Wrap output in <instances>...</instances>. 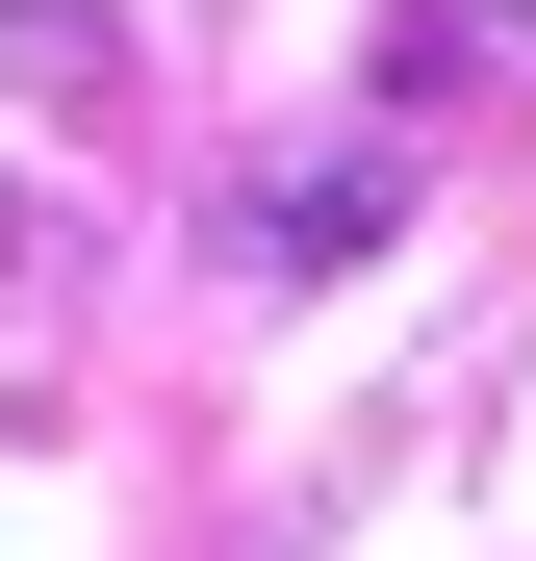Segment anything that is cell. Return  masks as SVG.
Wrapping results in <instances>:
<instances>
[{"mask_svg":"<svg viewBox=\"0 0 536 561\" xmlns=\"http://www.w3.org/2000/svg\"><path fill=\"white\" fill-rule=\"evenodd\" d=\"M384 205H409V179H384V153H307V179H282V205H255V255H282V280H332V255H357V230H384Z\"/></svg>","mask_w":536,"mask_h":561,"instance_id":"1","label":"cell"}]
</instances>
